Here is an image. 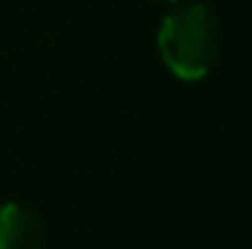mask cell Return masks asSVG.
Listing matches in <instances>:
<instances>
[{
  "label": "cell",
  "instance_id": "cell-1",
  "mask_svg": "<svg viewBox=\"0 0 252 249\" xmlns=\"http://www.w3.org/2000/svg\"><path fill=\"white\" fill-rule=\"evenodd\" d=\"M220 18L208 3H185L164 15L156 44L164 67L182 79L199 82L220 59Z\"/></svg>",
  "mask_w": 252,
  "mask_h": 249
},
{
  "label": "cell",
  "instance_id": "cell-2",
  "mask_svg": "<svg viewBox=\"0 0 252 249\" xmlns=\"http://www.w3.org/2000/svg\"><path fill=\"white\" fill-rule=\"evenodd\" d=\"M44 223L30 205L18 199L0 205V249H44Z\"/></svg>",
  "mask_w": 252,
  "mask_h": 249
},
{
  "label": "cell",
  "instance_id": "cell-3",
  "mask_svg": "<svg viewBox=\"0 0 252 249\" xmlns=\"http://www.w3.org/2000/svg\"><path fill=\"white\" fill-rule=\"evenodd\" d=\"M161 3H179V0H161Z\"/></svg>",
  "mask_w": 252,
  "mask_h": 249
}]
</instances>
